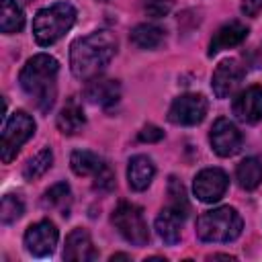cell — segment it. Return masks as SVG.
<instances>
[{
    "label": "cell",
    "instance_id": "cell-12",
    "mask_svg": "<svg viewBox=\"0 0 262 262\" xmlns=\"http://www.w3.org/2000/svg\"><path fill=\"white\" fill-rule=\"evenodd\" d=\"M233 115L248 125H254L262 121V88L260 86H248L233 98Z\"/></svg>",
    "mask_w": 262,
    "mask_h": 262
},
{
    "label": "cell",
    "instance_id": "cell-2",
    "mask_svg": "<svg viewBox=\"0 0 262 262\" xmlns=\"http://www.w3.org/2000/svg\"><path fill=\"white\" fill-rule=\"evenodd\" d=\"M57 72H59L57 59L47 53L33 55L20 70V76H18L20 88L33 98L35 106L41 113H47L55 102Z\"/></svg>",
    "mask_w": 262,
    "mask_h": 262
},
{
    "label": "cell",
    "instance_id": "cell-30",
    "mask_svg": "<svg viewBox=\"0 0 262 262\" xmlns=\"http://www.w3.org/2000/svg\"><path fill=\"white\" fill-rule=\"evenodd\" d=\"M262 10V0H242V12L246 16H258Z\"/></svg>",
    "mask_w": 262,
    "mask_h": 262
},
{
    "label": "cell",
    "instance_id": "cell-27",
    "mask_svg": "<svg viewBox=\"0 0 262 262\" xmlns=\"http://www.w3.org/2000/svg\"><path fill=\"white\" fill-rule=\"evenodd\" d=\"M94 188L100 192H108L115 188V174L106 164H102V168L94 174Z\"/></svg>",
    "mask_w": 262,
    "mask_h": 262
},
{
    "label": "cell",
    "instance_id": "cell-15",
    "mask_svg": "<svg viewBox=\"0 0 262 262\" xmlns=\"http://www.w3.org/2000/svg\"><path fill=\"white\" fill-rule=\"evenodd\" d=\"M248 37V27L237 23V20H231L227 25H223L211 39L209 43V55H217L219 51L223 49H229V47H235L239 45L244 39Z\"/></svg>",
    "mask_w": 262,
    "mask_h": 262
},
{
    "label": "cell",
    "instance_id": "cell-23",
    "mask_svg": "<svg viewBox=\"0 0 262 262\" xmlns=\"http://www.w3.org/2000/svg\"><path fill=\"white\" fill-rule=\"evenodd\" d=\"M70 203H72V190H70V186L66 182H57L49 190H45L43 205L49 207V209H59L61 215H68Z\"/></svg>",
    "mask_w": 262,
    "mask_h": 262
},
{
    "label": "cell",
    "instance_id": "cell-6",
    "mask_svg": "<svg viewBox=\"0 0 262 262\" xmlns=\"http://www.w3.org/2000/svg\"><path fill=\"white\" fill-rule=\"evenodd\" d=\"M113 225L133 246H145L149 239L143 211L133 203H119V207L113 211Z\"/></svg>",
    "mask_w": 262,
    "mask_h": 262
},
{
    "label": "cell",
    "instance_id": "cell-8",
    "mask_svg": "<svg viewBox=\"0 0 262 262\" xmlns=\"http://www.w3.org/2000/svg\"><path fill=\"white\" fill-rule=\"evenodd\" d=\"M209 141H211V147L217 156L221 158H229V156H235L239 149H242V143H244V137H242V131L225 117H219L213 127H211V133H209Z\"/></svg>",
    "mask_w": 262,
    "mask_h": 262
},
{
    "label": "cell",
    "instance_id": "cell-24",
    "mask_svg": "<svg viewBox=\"0 0 262 262\" xmlns=\"http://www.w3.org/2000/svg\"><path fill=\"white\" fill-rule=\"evenodd\" d=\"M51 162H53V154L49 147H43L41 151H37L27 164H25V170H23V176L27 180H37L41 178L49 168H51Z\"/></svg>",
    "mask_w": 262,
    "mask_h": 262
},
{
    "label": "cell",
    "instance_id": "cell-16",
    "mask_svg": "<svg viewBox=\"0 0 262 262\" xmlns=\"http://www.w3.org/2000/svg\"><path fill=\"white\" fill-rule=\"evenodd\" d=\"M156 168L147 156H133L127 166V180L133 190H145L154 180Z\"/></svg>",
    "mask_w": 262,
    "mask_h": 262
},
{
    "label": "cell",
    "instance_id": "cell-5",
    "mask_svg": "<svg viewBox=\"0 0 262 262\" xmlns=\"http://www.w3.org/2000/svg\"><path fill=\"white\" fill-rule=\"evenodd\" d=\"M35 133V121L31 115H27L25 111H14L2 127V137H0V158L4 164H10L20 145Z\"/></svg>",
    "mask_w": 262,
    "mask_h": 262
},
{
    "label": "cell",
    "instance_id": "cell-28",
    "mask_svg": "<svg viewBox=\"0 0 262 262\" xmlns=\"http://www.w3.org/2000/svg\"><path fill=\"white\" fill-rule=\"evenodd\" d=\"M143 6H145V12L154 18H160V16H166L172 8V0H143Z\"/></svg>",
    "mask_w": 262,
    "mask_h": 262
},
{
    "label": "cell",
    "instance_id": "cell-25",
    "mask_svg": "<svg viewBox=\"0 0 262 262\" xmlns=\"http://www.w3.org/2000/svg\"><path fill=\"white\" fill-rule=\"evenodd\" d=\"M25 213V203L18 194H6L2 196V205H0V221L4 225L14 223L16 219H20Z\"/></svg>",
    "mask_w": 262,
    "mask_h": 262
},
{
    "label": "cell",
    "instance_id": "cell-1",
    "mask_svg": "<svg viewBox=\"0 0 262 262\" xmlns=\"http://www.w3.org/2000/svg\"><path fill=\"white\" fill-rule=\"evenodd\" d=\"M117 53V39L108 31H96L80 37L70 47V68L78 80L98 76Z\"/></svg>",
    "mask_w": 262,
    "mask_h": 262
},
{
    "label": "cell",
    "instance_id": "cell-19",
    "mask_svg": "<svg viewBox=\"0 0 262 262\" xmlns=\"http://www.w3.org/2000/svg\"><path fill=\"white\" fill-rule=\"evenodd\" d=\"M237 184L246 190H254L262 182V162L258 158H246L235 168Z\"/></svg>",
    "mask_w": 262,
    "mask_h": 262
},
{
    "label": "cell",
    "instance_id": "cell-31",
    "mask_svg": "<svg viewBox=\"0 0 262 262\" xmlns=\"http://www.w3.org/2000/svg\"><path fill=\"white\" fill-rule=\"evenodd\" d=\"M98 2H108V0H98Z\"/></svg>",
    "mask_w": 262,
    "mask_h": 262
},
{
    "label": "cell",
    "instance_id": "cell-10",
    "mask_svg": "<svg viewBox=\"0 0 262 262\" xmlns=\"http://www.w3.org/2000/svg\"><path fill=\"white\" fill-rule=\"evenodd\" d=\"M227 174L221 168H205L194 176L192 190L203 203H217L227 190Z\"/></svg>",
    "mask_w": 262,
    "mask_h": 262
},
{
    "label": "cell",
    "instance_id": "cell-13",
    "mask_svg": "<svg viewBox=\"0 0 262 262\" xmlns=\"http://www.w3.org/2000/svg\"><path fill=\"white\" fill-rule=\"evenodd\" d=\"M98 252L92 246L90 233L86 229H72L66 237V248H63V260L68 262H90L96 260Z\"/></svg>",
    "mask_w": 262,
    "mask_h": 262
},
{
    "label": "cell",
    "instance_id": "cell-17",
    "mask_svg": "<svg viewBox=\"0 0 262 262\" xmlns=\"http://www.w3.org/2000/svg\"><path fill=\"white\" fill-rule=\"evenodd\" d=\"M184 215H180L178 211L166 207L158 217H156V229H158V235L168 244V246H174L180 242V227L184 223Z\"/></svg>",
    "mask_w": 262,
    "mask_h": 262
},
{
    "label": "cell",
    "instance_id": "cell-21",
    "mask_svg": "<svg viewBox=\"0 0 262 262\" xmlns=\"http://www.w3.org/2000/svg\"><path fill=\"white\" fill-rule=\"evenodd\" d=\"M131 41L141 49H156L164 41V31L158 25L141 23L131 31Z\"/></svg>",
    "mask_w": 262,
    "mask_h": 262
},
{
    "label": "cell",
    "instance_id": "cell-3",
    "mask_svg": "<svg viewBox=\"0 0 262 262\" xmlns=\"http://www.w3.org/2000/svg\"><path fill=\"white\" fill-rule=\"evenodd\" d=\"M242 229H244V221L239 213L229 205L205 211L196 219V235L209 244L233 242L239 237Z\"/></svg>",
    "mask_w": 262,
    "mask_h": 262
},
{
    "label": "cell",
    "instance_id": "cell-26",
    "mask_svg": "<svg viewBox=\"0 0 262 262\" xmlns=\"http://www.w3.org/2000/svg\"><path fill=\"white\" fill-rule=\"evenodd\" d=\"M168 196H170L168 207L174 209V211H178L180 215L186 217V215H188V199H186V190H184L182 182H180L178 178H174V176H170V180H168Z\"/></svg>",
    "mask_w": 262,
    "mask_h": 262
},
{
    "label": "cell",
    "instance_id": "cell-7",
    "mask_svg": "<svg viewBox=\"0 0 262 262\" xmlns=\"http://www.w3.org/2000/svg\"><path fill=\"white\" fill-rule=\"evenodd\" d=\"M205 115H207V98L196 92H186L174 98L168 111V121L174 125L192 127V125H199L205 119Z\"/></svg>",
    "mask_w": 262,
    "mask_h": 262
},
{
    "label": "cell",
    "instance_id": "cell-9",
    "mask_svg": "<svg viewBox=\"0 0 262 262\" xmlns=\"http://www.w3.org/2000/svg\"><path fill=\"white\" fill-rule=\"evenodd\" d=\"M57 239H59L57 227L47 219L33 223L25 231V248H27L29 254H33L37 258L51 256L55 246H57Z\"/></svg>",
    "mask_w": 262,
    "mask_h": 262
},
{
    "label": "cell",
    "instance_id": "cell-18",
    "mask_svg": "<svg viewBox=\"0 0 262 262\" xmlns=\"http://www.w3.org/2000/svg\"><path fill=\"white\" fill-rule=\"evenodd\" d=\"M84 125H86V117L82 106L78 104L76 98H70L57 115V129L63 135H76L78 131H82Z\"/></svg>",
    "mask_w": 262,
    "mask_h": 262
},
{
    "label": "cell",
    "instance_id": "cell-14",
    "mask_svg": "<svg viewBox=\"0 0 262 262\" xmlns=\"http://www.w3.org/2000/svg\"><path fill=\"white\" fill-rule=\"evenodd\" d=\"M84 96L88 98V102L98 104V106H111L119 100L121 96V86L117 80L113 78H104V76H94L88 80L86 88H84Z\"/></svg>",
    "mask_w": 262,
    "mask_h": 262
},
{
    "label": "cell",
    "instance_id": "cell-20",
    "mask_svg": "<svg viewBox=\"0 0 262 262\" xmlns=\"http://www.w3.org/2000/svg\"><path fill=\"white\" fill-rule=\"evenodd\" d=\"M25 27V14L14 0H0V31L4 35L18 33Z\"/></svg>",
    "mask_w": 262,
    "mask_h": 262
},
{
    "label": "cell",
    "instance_id": "cell-29",
    "mask_svg": "<svg viewBox=\"0 0 262 262\" xmlns=\"http://www.w3.org/2000/svg\"><path fill=\"white\" fill-rule=\"evenodd\" d=\"M164 137V131L156 125H145L141 131H139V141H147V143H154V141H160Z\"/></svg>",
    "mask_w": 262,
    "mask_h": 262
},
{
    "label": "cell",
    "instance_id": "cell-22",
    "mask_svg": "<svg viewBox=\"0 0 262 262\" xmlns=\"http://www.w3.org/2000/svg\"><path fill=\"white\" fill-rule=\"evenodd\" d=\"M102 164L104 162L94 151H88V149H76L70 158V166L78 176H90V174L94 176L102 168Z\"/></svg>",
    "mask_w": 262,
    "mask_h": 262
},
{
    "label": "cell",
    "instance_id": "cell-11",
    "mask_svg": "<svg viewBox=\"0 0 262 262\" xmlns=\"http://www.w3.org/2000/svg\"><path fill=\"white\" fill-rule=\"evenodd\" d=\"M242 78H244V68L239 66V61L237 59H223L211 76V88H213L217 98H227L239 86Z\"/></svg>",
    "mask_w": 262,
    "mask_h": 262
},
{
    "label": "cell",
    "instance_id": "cell-4",
    "mask_svg": "<svg viewBox=\"0 0 262 262\" xmlns=\"http://www.w3.org/2000/svg\"><path fill=\"white\" fill-rule=\"evenodd\" d=\"M76 23V8L68 2H55L47 8H41L33 18L35 41L43 47L59 41Z\"/></svg>",
    "mask_w": 262,
    "mask_h": 262
}]
</instances>
